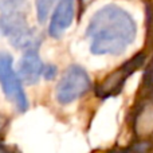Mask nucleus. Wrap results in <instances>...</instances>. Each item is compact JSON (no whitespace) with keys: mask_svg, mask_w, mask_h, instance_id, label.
Returning a JSON list of instances; mask_svg holds the SVG:
<instances>
[{"mask_svg":"<svg viewBox=\"0 0 153 153\" xmlns=\"http://www.w3.org/2000/svg\"><path fill=\"white\" fill-rule=\"evenodd\" d=\"M110 153H153V138L145 141H133L130 145L113 149Z\"/></svg>","mask_w":153,"mask_h":153,"instance_id":"obj_10","label":"nucleus"},{"mask_svg":"<svg viewBox=\"0 0 153 153\" xmlns=\"http://www.w3.org/2000/svg\"><path fill=\"white\" fill-rule=\"evenodd\" d=\"M143 1H144V0H143Z\"/></svg>","mask_w":153,"mask_h":153,"instance_id":"obj_16","label":"nucleus"},{"mask_svg":"<svg viewBox=\"0 0 153 153\" xmlns=\"http://www.w3.org/2000/svg\"><path fill=\"white\" fill-rule=\"evenodd\" d=\"M140 85L153 89V54L148 58V61H146L145 66L143 69V78H141Z\"/></svg>","mask_w":153,"mask_h":153,"instance_id":"obj_12","label":"nucleus"},{"mask_svg":"<svg viewBox=\"0 0 153 153\" xmlns=\"http://www.w3.org/2000/svg\"><path fill=\"white\" fill-rule=\"evenodd\" d=\"M145 10V40L143 50L149 56L153 54V0H144Z\"/></svg>","mask_w":153,"mask_h":153,"instance_id":"obj_9","label":"nucleus"},{"mask_svg":"<svg viewBox=\"0 0 153 153\" xmlns=\"http://www.w3.org/2000/svg\"><path fill=\"white\" fill-rule=\"evenodd\" d=\"M75 16V0H59L55 11L51 15L48 32L53 38H61L71 26Z\"/></svg>","mask_w":153,"mask_h":153,"instance_id":"obj_8","label":"nucleus"},{"mask_svg":"<svg viewBox=\"0 0 153 153\" xmlns=\"http://www.w3.org/2000/svg\"><path fill=\"white\" fill-rule=\"evenodd\" d=\"M136 20L125 8L106 4L91 16L86 28L90 51L94 55H121L134 42Z\"/></svg>","mask_w":153,"mask_h":153,"instance_id":"obj_1","label":"nucleus"},{"mask_svg":"<svg viewBox=\"0 0 153 153\" xmlns=\"http://www.w3.org/2000/svg\"><path fill=\"white\" fill-rule=\"evenodd\" d=\"M149 55L141 48L138 53H136L133 56L121 63L118 67L110 71L95 87V94L98 98H106L116 97L124 90L125 83L134 73H137L140 69H144Z\"/></svg>","mask_w":153,"mask_h":153,"instance_id":"obj_4","label":"nucleus"},{"mask_svg":"<svg viewBox=\"0 0 153 153\" xmlns=\"http://www.w3.org/2000/svg\"><path fill=\"white\" fill-rule=\"evenodd\" d=\"M56 0H36V13L39 23H45Z\"/></svg>","mask_w":153,"mask_h":153,"instance_id":"obj_11","label":"nucleus"},{"mask_svg":"<svg viewBox=\"0 0 153 153\" xmlns=\"http://www.w3.org/2000/svg\"><path fill=\"white\" fill-rule=\"evenodd\" d=\"M18 75L22 82L27 85H35L39 79H53L56 75V67L54 65H46L40 59L38 50L24 51L18 66Z\"/></svg>","mask_w":153,"mask_h":153,"instance_id":"obj_7","label":"nucleus"},{"mask_svg":"<svg viewBox=\"0 0 153 153\" xmlns=\"http://www.w3.org/2000/svg\"><path fill=\"white\" fill-rule=\"evenodd\" d=\"M5 125H7V118L3 117V116H0V132L5 128Z\"/></svg>","mask_w":153,"mask_h":153,"instance_id":"obj_15","label":"nucleus"},{"mask_svg":"<svg viewBox=\"0 0 153 153\" xmlns=\"http://www.w3.org/2000/svg\"><path fill=\"white\" fill-rule=\"evenodd\" d=\"M0 83L5 97L19 111H26L28 109V101L22 87V81L18 71L13 70L12 58L5 53H0Z\"/></svg>","mask_w":153,"mask_h":153,"instance_id":"obj_6","label":"nucleus"},{"mask_svg":"<svg viewBox=\"0 0 153 153\" xmlns=\"http://www.w3.org/2000/svg\"><path fill=\"white\" fill-rule=\"evenodd\" d=\"M128 126L133 141L153 138V89L138 85L128 114Z\"/></svg>","mask_w":153,"mask_h":153,"instance_id":"obj_2","label":"nucleus"},{"mask_svg":"<svg viewBox=\"0 0 153 153\" xmlns=\"http://www.w3.org/2000/svg\"><path fill=\"white\" fill-rule=\"evenodd\" d=\"M0 36L7 38L13 47L23 51L38 50L40 46V38L28 26L26 15L20 11L1 13Z\"/></svg>","mask_w":153,"mask_h":153,"instance_id":"obj_3","label":"nucleus"},{"mask_svg":"<svg viewBox=\"0 0 153 153\" xmlns=\"http://www.w3.org/2000/svg\"><path fill=\"white\" fill-rule=\"evenodd\" d=\"M91 89L87 71L78 65H71L65 71L56 86V100L62 105H69Z\"/></svg>","mask_w":153,"mask_h":153,"instance_id":"obj_5","label":"nucleus"},{"mask_svg":"<svg viewBox=\"0 0 153 153\" xmlns=\"http://www.w3.org/2000/svg\"><path fill=\"white\" fill-rule=\"evenodd\" d=\"M26 3V0H0V11L1 13L15 12Z\"/></svg>","mask_w":153,"mask_h":153,"instance_id":"obj_13","label":"nucleus"},{"mask_svg":"<svg viewBox=\"0 0 153 153\" xmlns=\"http://www.w3.org/2000/svg\"><path fill=\"white\" fill-rule=\"evenodd\" d=\"M0 153H16V152L12 151L10 146H7L5 144H3L1 141H0Z\"/></svg>","mask_w":153,"mask_h":153,"instance_id":"obj_14","label":"nucleus"}]
</instances>
